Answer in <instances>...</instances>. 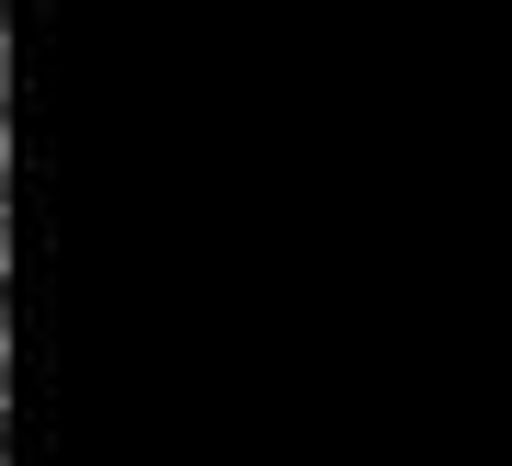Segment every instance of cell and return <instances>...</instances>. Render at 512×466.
I'll use <instances>...</instances> for the list:
<instances>
[{"mask_svg": "<svg viewBox=\"0 0 512 466\" xmlns=\"http://www.w3.org/2000/svg\"><path fill=\"white\" fill-rule=\"evenodd\" d=\"M0 137H12V80H0Z\"/></svg>", "mask_w": 512, "mask_h": 466, "instance_id": "cell-3", "label": "cell"}, {"mask_svg": "<svg viewBox=\"0 0 512 466\" xmlns=\"http://www.w3.org/2000/svg\"><path fill=\"white\" fill-rule=\"evenodd\" d=\"M0 296H12V273H0Z\"/></svg>", "mask_w": 512, "mask_h": 466, "instance_id": "cell-5", "label": "cell"}, {"mask_svg": "<svg viewBox=\"0 0 512 466\" xmlns=\"http://www.w3.org/2000/svg\"><path fill=\"white\" fill-rule=\"evenodd\" d=\"M0 216H12V137H0Z\"/></svg>", "mask_w": 512, "mask_h": 466, "instance_id": "cell-1", "label": "cell"}, {"mask_svg": "<svg viewBox=\"0 0 512 466\" xmlns=\"http://www.w3.org/2000/svg\"><path fill=\"white\" fill-rule=\"evenodd\" d=\"M0 353H12V296H0Z\"/></svg>", "mask_w": 512, "mask_h": 466, "instance_id": "cell-2", "label": "cell"}, {"mask_svg": "<svg viewBox=\"0 0 512 466\" xmlns=\"http://www.w3.org/2000/svg\"><path fill=\"white\" fill-rule=\"evenodd\" d=\"M0 35H12V0H0Z\"/></svg>", "mask_w": 512, "mask_h": 466, "instance_id": "cell-4", "label": "cell"}]
</instances>
